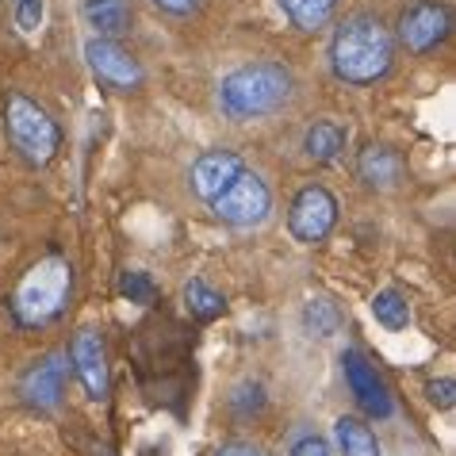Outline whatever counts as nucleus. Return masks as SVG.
Here are the masks:
<instances>
[{"instance_id": "obj_1", "label": "nucleus", "mask_w": 456, "mask_h": 456, "mask_svg": "<svg viewBox=\"0 0 456 456\" xmlns=\"http://www.w3.org/2000/svg\"><path fill=\"white\" fill-rule=\"evenodd\" d=\"M291 96H296V73L284 61H273V58L246 61V66L231 69L219 81V93H215L219 111L234 123L276 116L281 108H288Z\"/></svg>"}, {"instance_id": "obj_2", "label": "nucleus", "mask_w": 456, "mask_h": 456, "mask_svg": "<svg viewBox=\"0 0 456 456\" xmlns=\"http://www.w3.org/2000/svg\"><path fill=\"white\" fill-rule=\"evenodd\" d=\"M395 61V39L391 28L372 12H357L346 23H338L330 39V69L346 85H376L387 77Z\"/></svg>"}, {"instance_id": "obj_3", "label": "nucleus", "mask_w": 456, "mask_h": 456, "mask_svg": "<svg viewBox=\"0 0 456 456\" xmlns=\"http://www.w3.org/2000/svg\"><path fill=\"white\" fill-rule=\"evenodd\" d=\"M69 291H73V265L58 253L35 261L28 273L20 276L16 291H12L8 307H12V319H16L23 330H39V326L54 322L69 303Z\"/></svg>"}, {"instance_id": "obj_4", "label": "nucleus", "mask_w": 456, "mask_h": 456, "mask_svg": "<svg viewBox=\"0 0 456 456\" xmlns=\"http://www.w3.org/2000/svg\"><path fill=\"white\" fill-rule=\"evenodd\" d=\"M4 126L8 138L16 146V154L28 166H50L61 150V126L46 116V108H39L31 96L8 93L4 96Z\"/></svg>"}, {"instance_id": "obj_5", "label": "nucleus", "mask_w": 456, "mask_h": 456, "mask_svg": "<svg viewBox=\"0 0 456 456\" xmlns=\"http://www.w3.org/2000/svg\"><path fill=\"white\" fill-rule=\"evenodd\" d=\"M215 219L223 226H234V231H253V226L269 223L273 215V188L265 184L261 173H253L249 166L242 169V176L226 188V192L211 204Z\"/></svg>"}, {"instance_id": "obj_6", "label": "nucleus", "mask_w": 456, "mask_h": 456, "mask_svg": "<svg viewBox=\"0 0 456 456\" xmlns=\"http://www.w3.org/2000/svg\"><path fill=\"white\" fill-rule=\"evenodd\" d=\"M452 35V8L445 0H414L411 8H403L391 39L403 43L411 54H429Z\"/></svg>"}, {"instance_id": "obj_7", "label": "nucleus", "mask_w": 456, "mask_h": 456, "mask_svg": "<svg viewBox=\"0 0 456 456\" xmlns=\"http://www.w3.org/2000/svg\"><path fill=\"white\" fill-rule=\"evenodd\" d=\"M338 226V200L330 188L322 184H307L299 188L296 200L288 208V231L299 246H319L330 238V231Z\"/></svg>"}, {"instance_id": "obj_8", "label": "nucleus", "mask_w": 456, "mask_h": 456, "mask_svg": "<svg viewBox=\"0 0 456 456\" xmlns=\"http://www.w3.org/2000/svg\"><path fill=\"white\" fill-rule=\"evenodd\" d=\"M341 376H346V387L349 395L357 399V407L376 418V422H384V418L395 414V399H391V387L384 384V376L376 372V364L364 357L361 349H341Z\"/></svg>"}, {"instance_id": "obj_9", "label": "nucleus", "mask_w": 456, "mask_h": 456, "mask_svg": "<svg viewBox=\"0 0 456 456\" xmlns=\"http://www.w3.org/2000/svg\"><path fill=\"white\" fill-rule=\"evenodd\" d=\"M69 369L77 372L81 387L88 391V399H108L111 387V369H108V346H104V330L96 326H81L69 341Z\"/></svg>"}, {"instance_id": "obj_10", "label": "nucleus", "mask_w": 456, "mask_h": 456, "mask_svg": "<svg viewBox=\"0 0 456 456\" xmlns=\"http://www.w3.org/2000/svg\"><path fill=\"white\" fill-rule=\"evenodd\" d=\"M66 376H69V357L66 353H46L43 361H35L28 372L20 376V399L31 411H58L66 399Z\"/></svg>"}, {"instance_id": "obj_11", "label": "nucleus", "mask_w": 456, "mask_h": 456, "mask_svg": "<svg viewBox=\"0 0 456 456\" xmlns=\"http://www.w3.org/2000/svg\"><path fill=\"white\" fill-rule=\"evenodd\" d=\"M85 61H88V69L96 73V81H104L108 88H116V93H134V88L146 81L138 58L131 54V50H123L119 43H111V39H88L85 43Z\"/></svg>"}, {"instance_id": "obj_12", "label": "nucleus", "mask_w": 456, "mask_h": 456, "mask_svg": "<svg viewBox=\"0 0 456 456\" xmlns=\"http://www.w3.org/2000/svg\"><path fill=\"white\" fill-rule=\"evenodd\" d=\"M246 161L234 154V150H208V154H200L192 161V173H188V184H192V192L204 200V204L211 208L215 200H219L226 188H231L238 176H242Z\"/></svg>"}, {"instance_id": "obj_13", "label": "nucleus", "mask_w": 456, "mask_h": 456, "mask_svg": "<svg viewBox=\"0 0 456 456\" xmlns=\"http://www.w3.org/2000/svg\"><path fill=\"white\" fill-rule=\"evenodd\" d=\"M357 176L364 181V188L372 192H395V188L407 181V161L395 146L387 142H369L357 154Z\"/></svg>"}, {"instance_id": "obj_14", "label": "nucleus", "mask_w": 456, "mask_h": 456, "mask_svg": "<svg viewBox=\"0 0 456 456\" xmlns=\"http://www.w3.org/2000/svg\"><path fill=\"white\" fill-rule=\"evenodd\" d=\"M81 16L93 28V39H111L119 43L131 31V0H81Z\"/></svg>"}, {"instance_id": "obj_15", "label": "nucleus", "mask_w": 456, "mask_h": 456, "mask_svg": "<svg viewBox=\"0 0 456 456\" xmlns=\"http://www.w3.org/2000/svg\"><path fill=\"white\" fill-rule=\"evenodd\" d=\"M334 445H338V456H384L376 429L357 414L334 418Z\"/></svg>"}, {"instance_id": "obj_16", "label": "nucleus", "mask_w": 456, "mask_h": 456, "mask_svg": "<svg viewBox=\"0 0 456 456\" xmlns=\"http://www.w3.org/2000/svg\"><path fill=\"white\" fill-rule=\"evenodd\" d=\"M349 146V131L334 119H319L314 126H307V134H303V154L311 161H319V166H330L346 154Z\"/></svg>"}, {"instance_id": "obj_17", "label": "nucleus", "mask_w": 456, "mask_h": 456, "mask_svg": "<svg viewBox=\"0 0 456 456\" xmlns=\"http://www.w3.org/2000/svg\"><path fill=\"white\" fill-rule=\"evenodd\" d=\"M299 326L307 338H334L341 334V326H346V314H341V307L330 299V296H311L307 303H303V314H299Z\"/></svg>"}, {"instance_id": "obj_18", "label": "nucleus", "mask_w": 456, "mask_h": 456, "mask_svg": "<svg viewBox=\"0 0 456 456\" xmlns=\"http://www.w3.org/2000/svg\"><path fill=\"white\" fill-rule=\"evenodd\" d=\"M276 4L299 31H322L338 12V0H276Z\"/></svg>"}, {"instance_id": "obj_19", "label": "nucleus", "mask_w": 456, "mask_h": 456, "mask_svg": "<svg viewBox=\"0 0 456 456\" xmlns=\"http://www.w3.org/2000/svg\"><path fill=\"white\" fill-rule=\"evenodd\" d=\"M369 307H372V319L384 326V330H407L411 326V303H407V296H403L399 288L376 291Z\"/></svg>"}, {"instance_id": "obj_20", "label": "nucleus", "mask_w": 456, "mask_h": 456, "mask_svg": "<svg viewBox=\"0 0 456 456\" xmlns=\"http://www.w3.org/2000/svg\"><path fill=\"white\" fill-rule=\"evenodd\" d=\"M181 299H184V311L192 314V319H219V314L226 311V299H223V291H215L208 281H188L184 291H181Z\"/></svg>"}, {"instance_id": "obj_21", "label": "nucleus", "mask_w": 456, "mask_h": 456, "mask_svg": "<svg viewBox=\"0 0 456 456\" xmlns=\"http://www.w3.org/2000/svg\"><path fill=\"white\" fill-rule=\"evenodd\" d=\"M119 296L138 303V307H150V303L158 299V284H154V276L142 273V269H126L119 276Z\"/></svg>"}, {"instance_id": "obj_22", "label": "nucleus", "mask_w": 456, "mask_h": 456, "mask_svg": "<svg viewBox=\"0 0 456 456\" xmlns=\"http://www.w3.org/2000/svg\"><path fill=\"white\" fill-rule=\"evenodd\" d=\"M284 456H334V445H330V441H326L322 434H314V429L299 426L296 434L288 437Z\"/></svg>"}, {"instance_id": "obj_23", "label": "nucleus", "mask_w": 456, "mask_h": 456, "mask_svg": "<svg viewBox=\"0 0 456 456\" xmlns=\"http://www.w3.org/2000/svg\"><path fill=\"white\" fill-rule=\"evenodd\" d=\"M265 407V387L257 384V379H242L234 391H231V411L238 418H253Z\"/></svg>"}, {"instance_id": "obj_24", "label": "nucleus", "mask_w": 456, "mask_h": 456, "mask_svg": "<svg viewBox=\"0 0 456 456\" xmlns=\"http://www.w3.org/2000/svg\"><path fill=\"white\" fill-rule=\"evenodd\" d=\"M426 399L434 403L437 411H452V403H456V384H452V376L429 379V384H426Z\"/></svg>"}, {"instance_id": "obj_25", "label": "nucleus", "mask_w": 456, "mask_h": 456, "mask_svg": "<svg viewBox=\"0 0 456 456\" xmlns=\"http://www.w3.org/2000/svg\"><path fill=\"white\" fill-rule=\"evenodd\" d=\"M43 0H16V23L23 31H35L43 23Z\"/></svg>"}, {"instance_id": "obj_26", "label": "nucleus", "mask_w": 456, "mask_h": 456, "mask_svg": "<svg viewBox=\"0 0 456 456\" xmlns=\"http://www.w3.org/2000/svg\"><path fill=\"white\" fill-rule=\"evenodd\" d=\"M158 12H166V16H176V20H184V16H196L200 8H204V0H150Z\"/></svg>"}, {"instance_id": "obj_27", "label": "nucleus", "mask_w": 456, "mask_h": 456, "mask_svg": "<svg viewBox=\"0 0 456 456\" xmlns=\"http://www.w3.org/2000/svg\"><path fill=\"white\" fill-rule=\"evenodd\" d=\"M215 456H269L257 441H246V437H234V441H226V445L215 449Z\"/></svg>"}]
</instances>
